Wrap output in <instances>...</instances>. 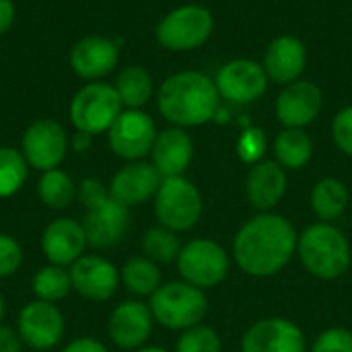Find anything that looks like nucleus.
Returning a JSON list of instances; mask_svg holds the SVG:
<instances>
[{
	"label": "nucleus",
	"mask_w": 352,
	"mask_h": 352,
	"mask_svg": "<svg viewBox=\"0 0 352 352\" xmlns=\"http://www.w3.org/2000/svg\"><path fill=\"white\" fill-rule=\"evenodd\" d=\"M299 233L295 225L276 212H260L250 219L233 239V260L254 278L278 274L297 254Z\"/></svg>",
	"instance_id": "1"
},
{
	"label": "nucleus",
	"mask_w": 352,
	"mask_h": 352,
	"mask_svg": "<svg viewBox=\"0 0 352 352\" xmlns=\"http://www.w3.org/2000/svg\"><path fill=\"white\" fill-rule=\"evenodd\" d=\"M221 95L210 78L198 70H182L163 80L157 91L159 113L177 128H196L219 113Z\"/></svg>",
	"instance_id": "2"
},
{
	"label": "nucleus",
	"mask_w": 352,
	"mask_h": 352,
	"mask_svg": "<svg viewBox=\"0 0 352 352\" xmlns=\"http://www.w3.org/2000/svg\"><path fill=\"white\" fill-rule=\"evenodd\" d=\"M297 256L303 268L320 280H336L349 272L352 250L349 237L334 223H316L299 233Z\"/></svg>",
	"instance_id": "3"
},
{
	"label": "nucleus",
	"mask_w": 352,
	"mask_h": 352,
	"mask_svg": "<svg viewBox=\"0 0 352 352\" xmlns=\"http://www.w3.org/2000/svg\"><path fill=\"white\" fill-rule=\"evenodd\" d=\"M148 307L157 324L167 330H188L204 322L208 314V299L202 289L186 283H163L151 297Z\"/></svg>",
	"instance_id": "4"
},
{
	"label": "nucleus",
	"mask_w": 352,
	"mask_h": 352,
	"mask_svg": "<svg viewBox=\"0 0 352 352\" xmlns=\"http://www.w3.org/2000/svg\"><path fill=\"white\" fill-rule=\"evenodd\" d=\"M122 111L124 105L116 87L105 80H93L82 85L74 93L68 107L70 124L74 126V130L87 132L91 136L107 134V130L113 126Z\"/></svg>",
	"instance_id": "5"
},
{
	"label": "nucleus",
	"mask_w": 352,
	"mask_h": 352,
	"mask_svg": "<svg viewBox=\"0 0 352 352\" xmlns=\"http://www.w3.org/2000/svg\"><path fill=\"white\" fill-rule=\"evenodd\" d=\"M214 19L206 6L182 4L159 21L155 37L169 52H192L210 39Z\"/></svg>",
	"instance_id": "6"
},
{
	"label": "nucleus",
	"mask_w": 352,
	"mask_h": 352,
	"mask_svg": "<svg viewBox=\"0 0 352 352\" xmlns=\"http://www.w3.org/2000/svg\"><path fill=\"white\" fill-rule=\"evenodd\" d=\"M155 200V217L159 225L184 233L198 225L202 217V194L194 182L184 175L165 177L157 190Z\"/></svg>",
	"instance_id": "7"
},
{
	"label": "nucleus",
	"mask_w": 352,
	"mask_h": 352,
	"mask_svg": "<svg viewBox=\"0 0 352 352\" xmlns=\"http://www.w3.org/2000/svg\"><path fill=\"white\" fill-rule=\"evenodd\" d=\"M182 280L206 291L221 285L229 274V254L214 239L198 237L182 245L175 260Z\"/></svg>",
	"instance_id": "8"
},
{
	"label": "nucleus",
	"mask_w": 352,
	"mask_h": 352,
	"mask_svg": "<svg viewBox=\"0 0 352 352\" xmlns=\"http://www.w3.org/2000/svg\"><path fill=\"white\" fill-rule=\"evenodd\" d=\"M70 151V136L56 120L41 118L29 124L21 136V153L35 171H50L64 163Z\"/></svg>",
	"instance_id": "9"
},
{
	"label": "nucleus",
	"mask_w": 352,
	"mask_h": 352,
	"mask_svg": "<svg viewBox=\"0 0 352 352\" xmlns=\"http://www.w3.org/2000/svg\"><path fill=\"white\" fill-rule=\"evenodd\" d=\"M16 332L29 351H54L64 340L66 320L56 303L33 299L21 307L16 316Z\"/></svg>",
	"instance_id": "10"
},
{
	"label": "nucleus",
	"mask_w": 352,
	"mask_h": 352,
	"mask_svg": "<svg viewBox=\"0 0 352 352\" xmlns=\"http://www.w3.org/2000/svg\"><path fill=\"white\" fill-rule=\"evenodd\" d=\"M157 134L155 120L144 109H124L107 130V144L126 163L144 161L153 151Z\"/></svg>",
	"instance_id": "11"
},
{
	"label": "nucleus",
	"mask_w": 352,
	"mask_h": 352,
	"mask_svg": "<svg viewBox=\"0 0 352 352\" xmlns=\"http://www.w3.org/2000/svg\"><path fill=\"white\" fill-rule=\"evenodd\" d=\"M268 74L262 62L250 58H235L223 64L214 76L221 99L237 105H250L262 99L268 91Z\"/></svg>",
	"instance_id": "12"
},
{
	"label": "nucleus",
	"mask_w": 352,
	"mask_h": 352,
	"mask_svg": "<svg viewBox=\"0 0 352 352\" xmlns=\"http://www.w3.org/2000/svg\"><path fill=\"white\" fill-rule=\"evenodd\" d=\"M68 270L72 291L95 303L109 301L122 285L120 268L101 254H85Z\"/></svg>",
	"instance_id": "13"
},
{
	"label": "nucleus",
	"mask_w": 352,
	"mask_h": 352,
	"mask_svg": "<svg viewBox=\"0 0 352 352\" xmlns=\"http://www.w3.org/2000/svg\"><path fill=\"white\" fill-rule=\"evenodd\" d=\"M155 318L151 314L148 303L140 299L122 301L109 316L107 336L122 351H138L146 346L153 334Z\"/></svg>",
	"instance_id": "14"
},
{
	"label": "nucleus",
	"mask_w": 352,
	"mask_h": 352,
	"mask_svg": "<svg viewBox=\"0 0 352 352\" xmlns=\"http://www.w3.org/2000/svg\"><path fill=\"white\" fill-rule=\"evenodd\" d=\"M82 229L89 248L99 252L118 248L130 229V208L122 206L109 196L107 200L85 212Z\"/></svg>",
	"instance_id": "15"
},
{
	"label": "nucleus",
	"mask_w": 352,
	"mask_h": 352,
	"mask_svg": "<svg viewBox=\"0 0 352 352\" xmlns=\"http://www.w3.org/2000/svg\"><path fill=\"white\" fill-rule=\"evenodd\" d=\"M39 248L50 264L70 268L87 254L89 248L82 223L72 217H58L50 221L41 231Z\"/></svg>",
	"instance_id": "16"
},
{
	"label": "nucleus",
	"mask_w": 352,
	"mask_h": 352,
	"mask_svg": "<svg viewBox=\"0 0 352 352\" xmlns=\"http://www.w3.org/2000/svg\"><path fill=\"white\" fill-rule=\"evenodd\" d=\"M241 352H307V342L293 320L264 318L243 334Z\"/></svg>",
	"instance_id": "17"
},
{
	"label": "nucleus",
	"mask_w": 352,
	"mask_h": 352,
	"mask_svg": "<svg viewBox=\"0 0 352 352\" xmlns=\"http://www.w3.org/2000/svg\"><path fill=\"white\" fill-rule=\"evenodd\" d=\"M163 177L151 161H130L109 179V196L126 208H136L157 196Z\"/></svg>",
	"instance_id": "18"
},
{
	"label": "nucleus",
	"mask_w": 352,
	"mask_h": 352,
	"mask_svg": "<svg viewBox=\"0 0 352 352\" xmlns=\"http://www.w3.org/2000/svg\"><path fill=\"white\" fill-rule=\"evenodd\" d=\"M324 107L322 89L305 78L285 85L276 97V120L285 128H305L309 126Z\"/></svg>",
	"instance_id": "19"
},
{
	"label": "nucleus",
	"mask_w": 352,
	"mask_h": 352,
	"mask_svg": "<svg viewBox=\"0 0 352 352\" xmlns=\"http://www.w3.org/2000/svg\"><path fill=\"white\" fill-rule=\"evenodd\" d=\"M120 60V47L105 35H87L70 50V68L82 80H101L111 74Z\"/></svg>",
	"instance_id": "20"
},
{
	"label": "nucleus",
	"mask_w": 352,
	"mask_h": 352,
	"mask_svg": "<svg viewBox=\"0 0 352 352\" xmlns=\"http://www.w3.org/2000/svg\"><path fill=\"white\" fill-rule=\"evenodd\" d=\"M262 66L276 85H291L299 80L307 68V47L295 35L274 37L264 52Z\"/></svg>",
	"instance_id": "21"
},
{
	"label": "nucleus",
	"mask_w": 352,
	"mask_h": 352,
	"mask_svg": "<svg viewBox=\"0 0 352 352\" xmlns=\"http://www.w3.org/2000/svg\"><path fill=\"white\" fill-rule=\"evenodd\" d=\"M148 157L163 179L184 175L194 159V140L186 128L169 126L157 134Z\"/></svg>",
	"instance_id": "22"
},
{
	"label": "nucleus",
	"mask_w": 352,
	"mask_h": 352,
	"mask_svg": "<svg viewBox=\"0 0 352 352\" xmlns=\"http://www.w3.org/2000/svg\"><path fill=\"white\" fill-rule=\"evenodd\" d=\"M287 188H289L287 169L280 167L276 161H268V159L252 165L245 179L248 202L260 212H270L274 206H278L287 194Z\"/></svg>",
	"instance_id": "23"
},
{
	"label": "nucleus",
	"mask_w": 352,
	"mask_h": 352,
	"mask_svg": "<svg viewBox=\"0 0 352 352\" xmlns=\"http://www.w3.org/2000/svg\"><path fill=\"white\" fill-rule=\"evenodd\" d=\"M120 95L124 109H142L155 95V82L151 72L140 64L124 66L111 82Z\"/></svg>",
	"instance_id": "24"
},
{
	"label": "nucleus",
	"mask_w": 352,
	"mask_h": 352,
	"mask_svg": "<svg viewBox=\"0 0 352 352\" xmlns=\"http://www.w3.org/2000/svg\"><path fill=\"white\" fill-rule=\"evenodd\" d=\"M37 198L50 210H66L78 200V184L62 167L43 171L37 179Z\"/></svg>",
	"instance_id": "25"
},
{
	"label": "nucleus",
	"mask_w": 352,
	"mask_h": 352,
	"mask_svg": "<svg viewBox=\"0 0 352 352\" xmlns=\"http://www.w3.org/2000/svg\"><path fill=\"white\" fill-rule=\"evenodd\" d=\"M311 208L322 223L338 221L349 208V190L336 177H322L311 190Z\"/></svg>",
	"instance_id": "26"
},
{
	"label": "nucleus",
	"mask_w": 352,
	"mask_h": 352,
	"mask_svg": "<svg viewBox=\"0 0 352 352\" xmlns=\"http://www.w3.org/2000/svg\"><path fill=\"white\" fill-rule=\"evenodd\" d=\"M120 280L126 287L128 293L134 297H151L161 285V270L159 264L148 260L146 256H132L124 262L120 268Z\"/></svg>",
	"instance_id": "27"
},
{
	"label": "nucleus",
	"mask_w": 352,
	"mask_h": 352,
	"mask_svg": "<svg viewBox=\"0 0 352 352\" xmlns=\"http://www.w3.org/2000/svg\"><path fill=\"white\" fill-rule=\"evenodd\" d=\"M274 161L285 169H301L314 157V142L305 128H285L274 138Z\"/></svg>",
	"instance_id": "28"
},
{
	"label": "nucleus",
	"mask_w": 352,
	"mask_h": 352,
	"mask_svg": "<svg viewBox=\"0 0 352 352\" xmlns=\"http://www.w3.org/2000/svg\"><path fill=\"white\" fill-rule=\"evenodd\" d=\"M31 291L35 299L47 301V303H60L72 293V280H70V270L58 264H45L41 266L33 278H31Z\"/></svg>",
	"instance_id": "29"
},
{
	"label": "nucleus",
	"mask_w": 352,
	"mask_h": 352,
	"mask_svg": "<svg viewBox=\"0 0 352 352\" xmlns=\"http://www.w3.org/2000/svg\"><path fill=\"white\" fill-rule=\"evenodd\" d=\"M29 165L14 146H0V200L12 198L23 190L29 177Z\"/></svg>",
	"instance_id": "30"
},
{
	"label": "nucleus",
	"mask_w": 352,
	"mask_h": 352,
	"mask_svg": "<svg viewBox=\"0 0 352 352\" xmlns=\"http://www.w3.org/2000/svg\"><path fill=\"white\" fill-rule=\"evenodd\" d=\"M140 248H142V256H146L155 264H171L177 260V256L182 252V243H179L177 233L163 227V225L151 227L142 235Z\"/></svg>",
	"instance_id": "31"
},
{
	"label": "nucleus",
	"mask_w": 352,
	"mask_h": 352,
	"mask_svg": "<svg viewBox=\"0 0 352 352\" xmlns=\"http://www.w3.org/2000/svg\"><path fill=\"white\" fill-rule=\"evenodd\" d=\"M221 336L214 328L204 324L184 330L175 344V352H221Z\"/></svg>",
	"instance_id": "32"
},
{
	"label": "nucleus",
	"mask_w": 352,
	"mask_h": 352,
	"mask_svg": "<svg viewBox=\"0 0 352 352\" xmlns=\"http://www.w3.org/2000/svg\"><path fill=\"white\" fill-rule=\"evenodd\" d=\"M266 148H268V138L260 126L245 128L237 138V157L248 165H256L264 161Z\"/></svg>",
	"instance_id": "33"
},
{
	"label": "nucleus",
	"mask_w": 352,
	"mask_h": 352,
	"mask_svg": "<svg viewBox=\"0 0 352 352\" xmlns=\"http://www.w3.org/2000/svg\"><path fill=\"white\" fill-rule=\"evenodd\" d=\"M23 266V248L10 235L0 231V280L14 276Z\"/></svg>",
	"instance_id": "34"
},
{
	"label": "nucleus",
	"mask_w": 352,
	"mask_h": 352,
	"mask_svg": "<svg viewBox=\"0 0 352 352\" xmlns=\"http://www.w3.org/2000/svg\"><path fill=\"white\" fill-rule=\"evenodd\" d=\"M311 352H352V332L346 328H328L316 338Z\"/></svg>",
	"instance_id": "35"
},
{
	"label": "nucleus",
	"mask_w": 352,
	"mask_h": 352,
	"mask_svg": "<svg viewBox=\"0 0 352 352\" xmlns=\"http://www.w3.org/2000/svg\"><path fill=\"white\" fill-rule=\"evenodd\" d=\"M332 138L346 157H352V105L340 109L332 120Z\"/></svg>",
	"instance_id": "36"
},
{
	"label": "nucleus",
	"mask_w": 352,
	"mask_h": 352,
	"mask_svg": "<svg viewBox=\"0 0 352 352\" xmlns=\"http://www.w3.org/2000/svg\"><path fill=\"white\" fill-rule=\"evenodd\" d=\"M107 198H109V188L101 179H97V177H85L78 184V200L85 206V210L101 204Z\"/></svg>",
	"instance_id": "37"
},
{
	"label": "nucleus",
	"mask_w": 352,
	"mask_h": 352,
	"mask_svg": "<svg viewBox=\"0 0 352 352\" xmlns=\"http://www.w3.org/2000/svg\"><path fill=\"white\" fill-rule=\"evenodd\" d=\"M62 352H109V349L93 336H80V338L70 340L62 349Z\"/></svg>",
	"instance_id": "38"
},
{
	"label": "nucleus",
	"mask_w": 352,
	"mask_h": 352,
	"mask_svg": "<svg viewBox=\"0 0 352 352\" xmlns=\"http://www.w3.org/2000/svg\"><path fill=\"white\" fill-rule=\"evenodd\" d=\"M25 344L16 332V328L0 324V352H23Z\"/></svg>",
	"instance_id": "39"
},
{
	"label": "nucleus",
	"mask_w": 352,
	"mask_h": 352,
	"mask_svg": "<svg viewBox=\"0 0 352 352\" xmlns=\"http://www.w3.org/2000/svg\"><path fill=\"white\" fill-rule=\"evenodd\" d=\"M14 16H16L14 2L12 0H0V35H4L12 27Z\"/></svg>",
	"instance_id": "40"
},
{
	"label": "nucleus",
	"mask_w": 352,
	"mask_h": 352,
	"mask_svg": "<svg viewBox=\"0 0 352 352\" xmlns=\"http://www.w3.org/2000/svg\"><path fill=\"white\" fill-rule=\"evenodd\" d=\"M93 138L95 136H91V134H87V132H80V130H74V134L70 136V148L74 151V153H87V151H91V146H93Z\"/></svg>",
	"instance_id": "41"
},
{
	"label": "nucleus",
	"mask_w": 352,
	"mask_h": 352,
	"mask_svg": "<svg viewBox=\"0 0 352 352\" xmlns=\"http://www.w3.org/2000/svg\"><path fill=\"white\" fill-rule=\"evenodd\" d=\"M134 352H169L167 349H163V346H142V349H138V351Z\"/></svg>",
	"instance_id": "42"
},
{
	"label": "nucleus",
	"mask_w": 352,
	"mask_h": 352,
	"mask_svg": "<svg viewBox=\"0 0 352 352\" xmlns=\"http://www.w3.org/2000/svg\"><path fill=\"white\" fill-rule=\"evenodd\" d=\"M4 314H6V301H4V295H2V291H0V324H2V320H4Z\"/></svg>",
	"instance_id": "43"
},
{
	"label": "nucleus",
	"mask_w": 352,
	"mask_h": 352,
	"mask_svg": "<svg viewBox=\"0 0 352 352\" xmlns=\"http://www.w3.org/2000/svg\"><path fill=\"white\" fill-rule=\"evenodd\" d=\"M29 352H33V351H29Z\"/></svg>",
	"instance_id": "44"
}]
</instances>
